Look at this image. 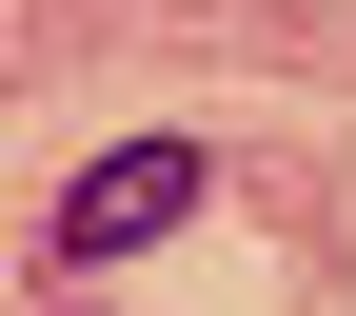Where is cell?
Instances as JSON below:
<instances>
[{"instance_id":"6da1fadb","label":"cell","mask_w":356,"mask_h":316,"mask_svg":"<svg viewBox=\"0 0 356 316\" xmlns=\"http://www.w3.org/2000/svg\"><path fill=\"white\" fill-rule=\"evenodd\" d=\"M198 198H218V158H198V139H119L60 217H40V297H60V277H99V257H139V238H178Z\"/></svg>"}]
</instances>
